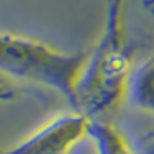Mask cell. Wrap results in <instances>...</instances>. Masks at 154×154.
I'll return each instance as SVG.
<instances>
[{"mask_svg": "<svg viewBox=\"0 0 154 154\" xmlns=\"http://www.w3.org/2000/svg\"><path fill=\"white\" fill-rule=\"evenodd\" d=\"M151 7H152V11H154V0H152V4H151Z\"/></svg>", "mask_w": 154, "mask_h": 154, "instance_id": "obj_8", "label": "cell"}, {"mask_svg": "<svg viewBox=\"0 0 154 154\" xmlns=\"http://www.w3.org/2000/svg\"><path fill=\"white\" fill-rule=\"evenodd\" d=\"M133 69L132 56L123 45L109 47L99 43L80 78L73 109L88 118H100L126 95Z\"/></svg>", "mask_w": 154, "mask_h": 154, "instance_id": "obj_2", "label": "cell"}, {"mask_svg": "<svg viewBox=\"0 0 154 154\" xmlns=\"http://www.w3.org/2000/svg\"><path fill=\"white\" fill-rule=\"evenodd\" d=\"M88 130L90 118L73 109L52 118L16 146L0 149V154H69L88 137Z\"/></svg>", "mask_w": 154, "mask_h": 154, "instance_id": "obj_3", "label": "cell"}, {"mask_svg": "<svg viewBox=\"0 0 154 154\" xmlns=\"http://www.w3.org/2000/svg\"><path fill=\"white\" fill-rule=\"evenodd\" d=\"M126 95L135 107L154 114V54L133 69Z\"/></svg>", "mask_w": 154, "mask_h": 154, "instance_id": "obj_5", "label": "cell"}, {"mask_svg": "<svg viewBox=\"0 0 154 154\" xmlns=\"http://www.w3.org/2000/svg\"><path fill=\"white\" fill-rule=\"evenodd\" d=\"M106 4V24L104 35L100 43L119 47L121 43V11H123V0H104Z\"/></svg>", "mask_w": 154, "mask_h": 154, "instance_id": "obj_6", "label": "cell"}, {"mask_svg": "<svg viewBox=\"0 0 154 154\" xmlns=\"http://www.w3.org/2000/svg\"><path fill=\"white\" fill-rule=\"evenodd\" d=\"M88 139H92L97 154H139L137 147H133L116 126L102 118H90Z\"/></svg>", "mask_w": 154, "mask_h": 154, "instance_id": "obj_4", "label": "cell"}, {"mask_svg": "<svg viewBox=\"0 0 154 154\" xmlns=\"http://www.w3.org/2000/svg\"><path fill=\"white\" fill-rule=\"evenodd\" d=\"M137 151H139V154H154V132L147 133L140 139Z\"/></svg>", "mask_w": 154, "mask_h": 154, "instance_id": "obj_7", "label": "cell"}, {"mask_svg": "<svg viewBox=\"0 0 154 154\" xmlns=\"http://www.w3.org/2000/svg\"><path fill=\"white\" fill-rule=\"evenodd\" d=\"M90 54L64 52L26 36L0 31V73L59 92L71 107Z\"/></svg>", "mask_w": 154, "mask_h": 154, "instance_id": "obj_1", "label": "cell"}]
</instances>
